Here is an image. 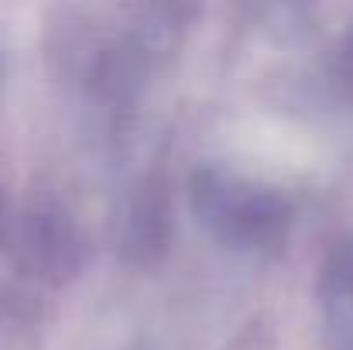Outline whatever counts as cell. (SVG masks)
<instances>
[{
    "label": "cell",
    "instance_id": "6da1fadb",
    "mask_svg": "<svg viewBox=\"0 0 353 350\" xmlns=\"http://www.w3.org/2000/svg\"><path fill=\"white\" fill-rule=\"evenodd\" d=\"M326 323L340 350H353V251L340 254L326 275Z\"/></svg>",
    "mask_w": 353,
    "mask_h": 350
}]
</instances>
